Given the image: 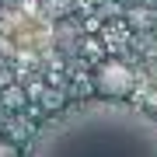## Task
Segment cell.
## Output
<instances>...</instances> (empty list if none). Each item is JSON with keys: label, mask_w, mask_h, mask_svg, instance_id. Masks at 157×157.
<instances>
[{"label": "cell", "mask_w": 157, "mask_h": 157, "mask_svg": "<svg viewBox=\"0 0 157 157\" xmlns=\"http://www.w3.org/2000/svg\"><path fill=\"white\" fill-rule=\"evenodd\" d=\"M28 157H157V119L126 98L80 101L42 122Z\"/></svg>", "instance_id": "6da1fadb"}, {"label": "cell", "mask_w": 157, "mask_h": 157, "mask_svg": "<svg viewBox=\"0 0 157 157\" xmlns=\"http://www.w3.org/2000/svg\"><path fill=\"white\" fill-rule=\"evenodd\" d=\"M94 91L98 98H129L133 94V70L119 59H105L94 70Z\"/></svg>", "instance_id": "7a4b0ae2"}, {"label": "cell", "mask_w": 157, "mask_h": 157, "mask_svg": "<svg viewBox=\"0 0 157 157\" xmlns=\"http://www.w3.org/2000/svg\"><path fill=\"white\" fill-rule=\"evenodd\" d=\"M129 25H133V28H150L154 25V11L150 7H133V11H129Z\"/></svg>", "instance_id": "3957f363"}, {"label": "cell", "mask_w": 157, "mask_h": 157, "mask_svg": "<svg viewBox=\"0 0 157 157\" xmlns=\"http://www.w3.org/2000/svg\"><path fill=\"white\" fill-rule=\"evenodd\" d=\"M0 157H17V150H14L7 140H0Z\"/></svg>", "instance_id": "277c9868"}, {"label": "cell", "mask_w": 157, "mask_h": 157, "mask_svg": "<svg viewBox=\"0 0 157 157\" xmlns=\"http://www.w3.org/2000/svg\"><path fill=\"white\" fill-rule=\"evenodd\" d=\"M0 4H4V7H17L21 0H0Z\"/></svg>", "instance_id": "5b68a950"}]
</instances>
